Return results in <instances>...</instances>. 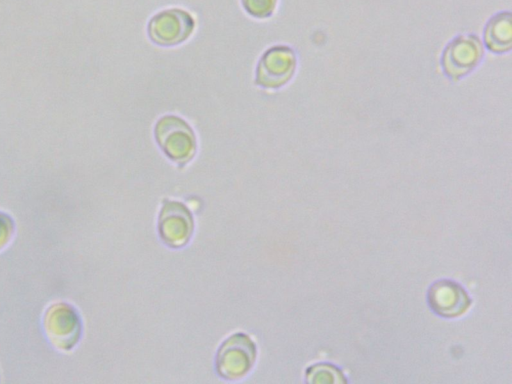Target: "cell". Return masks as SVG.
I'll use <instances>...</instances> for the list:
<instances>
[{
	"label": "cell",
	"mask_w": 512,
	"mask_h": 384,
	"mask_svg": "<svg viewBox=\"0 0 512 384\" xmlns=\"http://www.w3.org/2000/svg\"><path fill=\"white\" fill-rule=\"evenodd\" d=\"M155 138L162 151L173 161L183 164L196 150L191 127L177 116H164L155 125Z\"/></svg>",
	"instance_id": "1"
},
{
	"label": "cell",
	"mask_w": 512,
	"mask_h": 384,
	"mask_svg": "<svg viewBox=\"0 0 512 384\" xmlns=\"http://www.w3.org/2000/svg\"><path fill=\"white\" fill-rule=\"evenodd\" d=\"M295 67V55L290 48L272 47L259 61L256 83L265 88H279L290 80Z\"/></svg>",
	"instance_id": "4"
},
{
	"label": "cell",
	"mask_w": 512,
	"mask_h": 384,
	"mask_svg": "<svg viewBox=\"0 0 512 384\" xmlns=\"http://www.w3.org/2000/svg\"><path fill=\"white\" fill-rule=\"evenodd\" d=\"M428 300L431 308L445 317L462 314L470 304L464 290L456 283L447 280L439 281L430 288Z\"/></svg>",
	"instance_id": "7"
},
{
	"label": "cell",
	"mask_w": 512,
	"mask_h": 384,
	"mask_svg": "<svg viewBox=\"0 0 512 384\" xmlns=\"http://www.w3.org/2000/svg\"><path fill=\"white\" fill-rule=\"evenodd\" d=\"M254 343L244 334H235L219 349L216 367L218 373L227 379L242 377L253 365Z\"/></svg>",
	"instance_id": "2"
},
{
	"label": "cell",
	"mask_w": 512,
	"mask_h": 384,
	"mask_svg": "<svg viewBox=\"0 0 512 384\" xmlns=\"http://www.w3.org/2000/svg\"><path fill=\"white\" fill-rule=\"evenodd\" d=\"M485 42L488 48L494 52H505L510 49L512 43L510 13H500L489 21L485 30Z\"/></svg>",
	"instance_id": "8"
},
{
	"label": "cell",
	"mask_w": 512,
	"mask_h": 384,
	"mask_svg": "<svg viewBox=\"0 0 512 384\" xmlns=\"http://www.w3.org/2000/svg\"><path fill=\"white\" fill-rule=\"evenodd\" d=\"M307 377L311 382H343L342 374L333 366L320 364L312 367Z\"/></svg>",
	"instance_id": "9"
},
{
	"label": "cell",
	"mask_w": 512,
	"mask_h": 384,
	"mask_svg": "<svg viewBox=\"0 0 512 384\" xmlns=\"http://www.w3.org/2000/svg\"><path fill=\"white\" fill-rule=\"evenodd\" d=\"M194 20L180 9H169L155 15L149 22L148 34L160 46H173L185 41L192 33Z\"/></svg>",
	"instance_id": "3"
},
{
	"label": "cell",
	"mask_w": 512,
	"mask_h": 384,
	"mask_svg": "<svg viewBox=\"0 0 512 384\" xmlns=\"http://www.w3.org/2000/svg\"><path fill=\"white\" fill-rule=\"evenodd\" d=\"M193 221L189 211L178 202L166 201L159 219L160 235L168 245H184L192 233Z\"/></svg>",
	"instance_id": "6"
},
{
	"label": "cell",
	"mask_w": 512,
	"mask_h": 384,
	"mask_svg": "<svg viewBox=\"0 0 512 384\" xmlns=\"http://www.w3.org/2000/svg\"><path fill=\"white\" fill-rule=\"evenodd\" d=\"M482 52V45L476 37L460 36L444 51L442 59L444 71L452 78L465 75L480 61Z\"/></svg>",
	"instance_id": "5"
},
{
	"label": "cell",
	"mask_w": 512,
	"mask_h": 384,
	"mask_svg": "<svg viewBox=\"0 0 512 384\" xmlns=\"http://www.w3.org/2000/svg\"><path fill=\"white\" fill-rule=\"evenodd\" d=\"M242 4L250 15L266 18L272 14L276 0H242Z\"/></svg>",
	"instance_id": "10"
}]
</instances>
